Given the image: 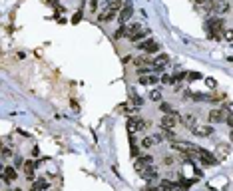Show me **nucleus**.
<instances>
[{"mask_svg":"<svg viewBox=\"0 0 233 191\" xmlns=\"http://www.w3.org/2000/svg\"><path fill=\"white\" fill-rule=\"evenodd\" d=\"M223 26H225V20L221 18V16H211L209 20H207V38H211V40H221V34L225 32L223 30Z\"/></svg>","mask_w":233,"mask_h":191,"instance_id":"1","label":"nucleus"},{"mask_svg":"<svg viewBox=\"0 0 233 191\" xmlns=\"http://www.w3.org/2000/svg\"><path fill=\"white\" fill-rule=\"evenodd\" d=\"M146 125H147V121L142 120V117H138V116H132V117L128 120V131H130V133L146 129Z\"/></svg>","mask_w":233,"mask_h":191,"instance_id":"2","label":"nucleus"},{"mask_svg":"<svg viewBox=\"0 0 233 191\" xmlns=\"http://www.w3.org/2000/svg\"><path fill=\"white\" fill-rule=\"evenodd\" d=\"M134 16V4H132V0H126V4H124V8L120 10V16H118V20H120V24H126L130 18Z\"/></svg>","mask_w":233,"mask_h":191,"instance_id":"3","label":"nucleus"},{"mask_svg":"<svg viewBox=\"0 0 233 191\" xmlns=\"http://www.w3.org/2000/svg\"><path fill=\"white\" fill-rule=\"evenodd\" d=\"M159 125H162V129H173L177 125V113H166L159 120Z\"/></svg>","mask_w":233,"mask_h":191,"instance_id":"4","label":"nucleus"},{"mask_svg":"<svg viewBox=\"0 0 233 191\" xmlns=\"http://www.w3.org/2000/svg\"><path fill=\"white\" fill-rule=\"evenodd\" d=\"M138 50H142V52H158L159 44L154 40V38H147V40H143V42L138 44Z\"/></svg>","mask_w":233,"mask_h":191,"instance_id":"5","label":"nucleus"},{"mask_svg":"<svg viewBox=\"0 0 233 191\" xmlns=\"http://www.w3.org/2000/svg\"><path fill=\"white\" fill-rule=\"evenodd\" d=\"M227 120V112L225 109H219V108H215V109H211L209 112V121L211 124H221V121H225Z\"/></svg>","mask_w":233,"mask_h":191,"instance_id":"6","label":"nucleus"},{"mask_svg":"<svg viewBox=\"0 0 233 191\" xmlns=\"http://www.w3.org/2000/svg\"><path fill=\"white\" fill-rule=\"evenodd\" d=\"M211 10H213L217 16H221V14H225V12L229 10V2H227V0H213V2H211Z\"/></svg>","mask_w":233,"mask_h":191,"instance_id":"7","label":"nucleus"},{"mask_svg":"<svg viewBox=\"0 0 233 191\" xmlns=\"http://www.w3.org/2000/svg\"><path fill=\"white\" fill-rule=\"evenodd\" d=\"M199 159H201L203 165H217V163H219V159L215 157L213 153L205 151V149H199Z\"/></svg>","mask_w":233,"mask_h":191,"instance_id":"8","label":"nucleus"},{"mask_svg":"<svg viewBox=\"0 0 233 191\" xmlns=\"http://www.w3.org/2000/svg\"><path fill=\"white\" fill-rule=\"evenodd\" d=\"M167 62H169V56H167V54H158V56H155V60H154V70L155 72H162L163 66H166Z\"/></svg>","mask_w":233,"mask_h":191,"instance_id":"9","label":"nucleus"},{"mask_svg":"<svg viewBox=\"0 0 233 191\" xmlns=\"http://www.w3.org/2000/svg\"><path fill=\"white\" fill-rule=\"evenodd\" d=\"M191 133L199 135V137H205V135H211V133H213V127H211V125H195L191 129Z\"/></svg>","mask_w":233,"mask_h":191,"instance_id":"10","label":"nucleus"},{"mask_svg":"<svg viewBox=\"0 0 233 191\" xmlns=\"http://www.w3.org/2000/svg\"><path fill=\"white\" fill-rule=\"evenodd\" d=\"M116 18V10H112V8H108V10H104L102 14L98 16L100 22H112V20Z\"/></svg>","mask_w":233,"mask_h":191,"instance_id":"11","label":"nucleus"},{"mask_svg":"<svg viewBox=\"0 0 233 191\" xmlns=\"http://www.w3.org/2000/svg\"><path fill=\"white\" fill-rule=\"evenodd\" d=\"M16 177H18L16 175V167H4V177H2L4 183H10V181H14Z\"/></svg>","mask_w":233,"mask_h":191,"instance_id":"12","label":"nucleus"},{"mask_svg":"<svg viewBox=\"0 0 233 191\" xmlns=\"http://www.w3.org/2000/svg\"><path fill=\"white\" fill-rule=\"evenodd\" d=\"M34 161H26V163H24V173H26V179L28 181H32L34 179Z\"/></svg>","mask_w":233,"mask_h":191,"instance_id":"13","label":"nucleus"},{"mask_svg":"<svg viewBox=\"0 0 233 191\" xmlns=\"http://www.w3.org/2000/svg\"><path fill=\"white\" fill-rule=\"evenodd\" d=\"M150 32H151V30H139L138 34H134V36L130 38V40H132V42H143L147 36H150Z\"/></svg>","mask_w":233,"mask_h":191,"instance_id":"14","label":"nucleus"},{"mask_svg":"<svg viewBox=\"0 0 233 191\" xmlns=\"http://www.w3.org/2000/svg\"><path fill=\"white\" fill-rule=\"evenodd\" d=\"M142 86H147V84H158V76H139L138 80Z\"/></svg>","mask_w":233,"mask_h":191,"instance_id":"15","label":"nucleus"},{"mask_svg":"<svg viewBox=\"0 0 233 191\" xmlns=\"http://www.w3.org/2000/svg\"><path fill=\"white\" fill-rule=\"evenodd\" d=\"M124 36H128V26H126V24H122V26L116 30V34H114V38H116V40H120V38H124Z\"/></svg>","mask_w":233,"mask_h":191,"instance_id":"16","label":"nucleus"},{"mask_svg":"<svg viewBox=\"0 0 233 191\" xmlns=\"http://www.w3.org/2000/svg\"><path fill=\"white\" fill-rule=\"evenodd\" d=\"M155 143H158V141H155V137H154V135H151V137H143V139H142V147H146V149L154 147Z\"/></svg>","mask_w":233,"mask_h":191,"instance_id":"17","label":"nucleus"},{"mask_svg":"<svg viewBox=\"0 0 233 191\" xmlns=\"http://www.w3.org/2000/svg\"><path fill=\"white\" fill-rule=\"evenodd\" d=\"M227 155H229V149H227V147L225 145H217V159H225L227 157Z\"/></svg>","mask_w":233,"mask_h":191,"instance_id":"18","label":"nucleus"},{"mask_svg":"<svg viewBox=\"0 0 233 191\" xmlns=\"http://www.w3.org/2000/svg\"><path fill=\"white\" fill-rule=\"evenodd\" d=\"M110 8H112V10H122V8H124V2H122V0H110Z\"/></svg>","mask_w":233,"mask_h":191,"instance_id":"19","label":"nucleus"},{"mask_svg":"<svg viewBox=\"0 0 233 191\" xmlns=\"http://www.w3.org/2000/svg\"><path fill=\"white\" fill-rule=\"evenodd\" d=\"M185 125H187V129H193V127L197 125L195 116H185Z\"/></svg>","mask_w":233,"mask_h":191,"instance_id":"20","label":"nucleus"},{"mask_svg":"<svg viewBox=\"0 0 233 191\" xmlns=\"http://www.w3.org/2000/svg\"><path fill=\"white\" fill-rule=\"evenodd\" d=\"M150 100L151 101H162V92L159 90H151L150 92Z\"/></svg>","mask_w":233,"mask_h":191,"instance_id":"21","label":"nucleus"},{"mask_svg":"<svg viewBox=\"0 0 233 191\" xmlns=\"http://www.w3.org/2000/svg\"><path fill=\"white\" fill-rule=\"evenodd\" d=\"M185 78H187V82H195V80H201V74L199 72H187Z\"/></svg>","mask_w":233,"mask_h":191,"instance_id":"22","label":"nucleus"},{"mask_svg":"<svg viewBox=\"0 0 233 191\" xmlns=\"http://www.w3.org/2000/svg\"><path fill=\"white\" fill-rule=\"evenodd\" d=\"M139 161H142L143 165H154V157H151V155H142Z\"/></svg>","mask_w":233,"mask_h":191,"instance_id":"23","label":"nucleus"},{"mask_svg":"<svg viewBox=\"0 0 233 191\" xmlns=\"http://www.w3.org/2000/svg\"><path fill=\"white\" fill-rule=\"evenodd\" d=\"M159 108H162V112H163V113H177L175 109H171V105H169V104H162Z\"/></svg>","mask_w":233,"mask_h":191,"instance_id":"24","label":"nucleus"},{"mask_svg":"<svg viewBox=\"0 0 233 191\" xmlns=\"http://www.w3.org/2000/svg\"><path fill=\"white\" fill-rule=\"evenodd\" d=\"M223 38H225L227 42H233V28H229V30L223 32Z\"/></svg>","mask_w":233,"mask_h":191,"instance_id":"25","label":"nucleus"},{"mask_svg":"<svg viewBox=\"0 0 233 191\" xmlns=\"http://www.w3.org/2000/svg\"><path fill=\"white\" fill-rule=\"evenodd\" d=\"M146 64H147V58L146 56H139V58H135V66H146Z\"/></svg>","mask_w":233,"mask_h":191,"instance_id":"26","label":"nucleus"},{"mask_svg":"<svg viewBox=\"0 0 233 191\" xmlns=\"http://www.w3.org/2000/svg\"><path fill=\"white\" fill-rule=\"evenodd\" d=\"M80 20H82V10H78L74 16H72V24H78Z\"/></svg>","mask_w":233,"mask_h":191,"instance_id":"27","label":"nucleus"},{"mask_svg":"<svg viewBox=\"0 0 233 191\" xmlns=\"http://www.w3.org/2000/svg\"><path fill=\"white\" fill-rule=\"evenodd\" d=\"M132 101H134V105H135V108H139V105H143V97H138V96H134V97H132Z\"/></svg>","mask_w":233,"mask_h":191,"instance_id":"28","label":"nucleus"},{"mask_svg":"<svg viewBox=\"0 0 233 191\" xmlns=\"http://www.w3.org/2000/svg\"><path fill=\"white\" fill-rule=\"evenodd\" d=\"M185 76H187V72H177V74L173 76V82H179V80H183Z\"/></svg>","mask_w":233,"mask_h":191,"instance_id":"29","label":"nucleus"},{"mask_svg":"<svg viewBox=\"0 0 233 191\" xmlns=\"http://www.w3.org/2000/svg\"><path fill=\"white\" fill-rule=\"evenodd\" d=\"M36 185H38L40 189H48V181H46V179H38Z\"/></svg>","mask_w":233,"mask_h":191,"instance_id":"30","label":"nucleus"},{"mask_svg":"<svg viewBox=\"0 0 233 191\" xmlns=\"http://www.w3.org/2000/svg\"><path fill=\"white\" fill-rule=\"evenodd\" d=\"M223 109L227 112V116H231V113H233V104H231V101H227V104L223 105Z\"/></svg>","mask_w":233,"mask_h":191,"instance_id":"31","label":"nucleus"},{"mask_svg":"<svg viewBox=\"0 0 233 191\" xmlns=\"http://www.w3.org/2000/svg\"><path fill=\"white\" fill-rule=\"evenodd\" d=\"M10 155H12V151L8 149V147H2V157H4V159H8Z\"/></svg>","mask_w":233,"mask_h":191,"instance_id":"32","label":"nucleus"},{"mask_svg":"<svg viewBox=\"0 0 233 191\" xmlns=\"http://www.w3.org/2000/svg\"><path fill=\"white\" fill-rule=\"evenodd\" d=\"M159 80H162L163 84H173V78H171V76H162Z\"/></svg>","mask_w":233,"mask_h":191,"instance_id":"33","label":"nucleus"},{"mask_svg":"<svg viewBox=\"0 0 233 191\" xmlns=\"http://www.w3.org/2000/svg\"><path fill=\"white\" fill-rule=\"evenodd\" d=\"M26 161H24L22 157H14V167H20V165H24Z\"/></svg>","mask_w":233,"mask_h":191,"instance_id":"34","label":"nucleus"},{"mask_svg":"<svg viewBox=\"0 0 233 191\" xmlns=\"http://www.w3.org/2000/svg\"><path fill=\"white\" fill-rule=\"evenodd\" d=\"M173 161H175V159H173L171 155H166V157H163V163H166V165H173Z\"/></svg>","mask_w":233,"mask_h":191,"instance_id":"35","label":"nucleus"},{"mask_svg":"<svg viewBox=\"0 0 233 191\" xmlns=\"http://www.w3.org/2000/svg\"><path fill=\"white\" fill-rule=\"evenodd\" d=\"M225 121H227V125H229L231 129H233V113H231V116H227V120H225Z\"/></svg>","mask_w":233,"mask_h":191,"instance_id":"36","label":"nucleus"},{"mask_svg":"<svg viewBox=\"0 0 233 191\" xmlns=\"http://www.w3.org/2000/svg\"><path fill=\"white\" fill-rule=\"evenodd\" d=\"M46 4L48 6H58V0H46Z\"/></svg>","mask_w":233,"mask_h":191,"instance_id":"37","label":"nucleus"},{"mask_svg":"<svg viewBox=\"0 0 233 191\" xmlns=\"http://www.w3.org/2000/svg\"><path fill=\"white\" fill-rule=\"evenodd\" d=\"M207 84H209L211 88H215V80H211V78H207Z\"/></svg>","mask_w":233,"mask_h":191,"instance_id":"38","label":"nucleus"},{"mask_svg":"<svg viewBox=\"0 0 233 191\" xmlns=\"http://www.w3.org/2000/svg\"><path fill=\"white\" fill-rule=\"evenodd\" d=\"M193 2H195V4H205L207 0H193Z\"/></svg>","mask_w":233,"mask_h":191,"instance_id":"39","label":"nucleus"},{"mask_svg":"<svg viewBox=\"0 0 233 191\" xmlns=\"http://www.w3.org/2000/svg\"><path fill=\"white\" fill-rule=\"evenodd\" d=\"M14 191H24V189H20V187H18V189H14Z\"/></svg>","mask_w":233,"mask_h":191,"instance_id":"40","label":"nucleus"},{"mask_svg":"<svg viewBox=\"0 0 233 191\" xmlns=\"http://www.w3.org/2000/svg\"><path fill=\"white\" fill-rule=\"evenodd\" d=\"M108 2H110V0H108Z\"/></svg>","mask_w":233,"mask_h":191,"instance_id":"41","label":"nucleus"}]
</instances>
